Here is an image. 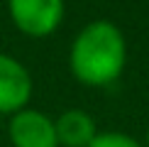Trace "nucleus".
<instances>
[{"instance_id": "39448f33", "label": "nucleus", "mask_w": 149, "mask_h": 147, "mask_svg": "<svg viewBox=\"0 0 149 147\" xmlns=\"http://www.w3.org/2000/svg\"><path fill=\"white\" fill-rule=\"evenodd\" d=\"M59 147H88L98 135V125L86 110L69 108L54 120Z\"/></svg>"}, {"instance_id": "20e7f679", "label": "nucleus", "mask_w": 149, "mask_h": 147, "mask_svg": "<svg viewBox=\"0 0 149 147\" xmlns=\"http://www.w3.org/2000/svg\"><path fill=\"white\" fill-rule=\"evenodd\" d=\"M8 135L15 147H59L54 120L37 108H22L10 115Z\"/></svg>"}, {"instance_id": "f257e3e1", "label": "nucleus", "mask_w": 149, "mask_h": 147, "mask_svg": "<svg viewBox=\"0 0 149 147\" xmlns=\"http://www.w3.org/2000/svg\"><path fill=\"white\" fill-rule=\"evenodd\" d=\"M127 64V42L122 29L110 20H93L73 37L69 69L83 86H110L122 76Z\"/></svg>"}, {"instance_id": "423d86ee", "label": "nucleus", "mask_w": 149, "mask_h": 147, "mask_svg": "<svg viewBox=\"0 0 149 147\" xmlns=\"http://www.w3.org/2000/svg\"><path fill=\"white\" fill-rule=\"evenodd\" d=\"M88 147H142V142L137 137H132V135L127 132H98L95 140L88 145Z\"/></svg>"}, {"instance_id": "0eeeda50", "label": "nucleus", "mask_w": 149, "mask_h": 147, "mask_svg": "<svg viewBox=\"0 0 149 147\" xmlns=\"http://www.w3.org/2000/svg\"><path fill=\"white\" fill-rule=\"evenodd\" d=\"M144 147H149V127H147V142H144Z\"/></svg>"}, {"instance_id": "f03ea898", "label": "nucleus", "mask_w": 149, "mask_h": 147, "mask_svg": "<svg viewBox=\"0 0 149 147\" xmlns=\"http://www.w3.org/2000/svg\"><path fill=\"white\" fill-rule=\"evenodd\" d=\"M10 20L22 34L42 39L64 22L66 0H8Z\"/></svg>"}, {"instance_id": "7ed1b4c3", "label": "nucleus", "mask_w": 149, "mask_h": 147, "mask_svg": "<svg viewBox=\"0 0 149 147\" xmlns=\"http://www.w3.org/2000/svg\"><path fill=\"white\" fill-rule=\"evenodd\" d=\"M32 76L27 66L10 54L0 52V115H15L29 106Z\"/></svg>"}]
</instances>
